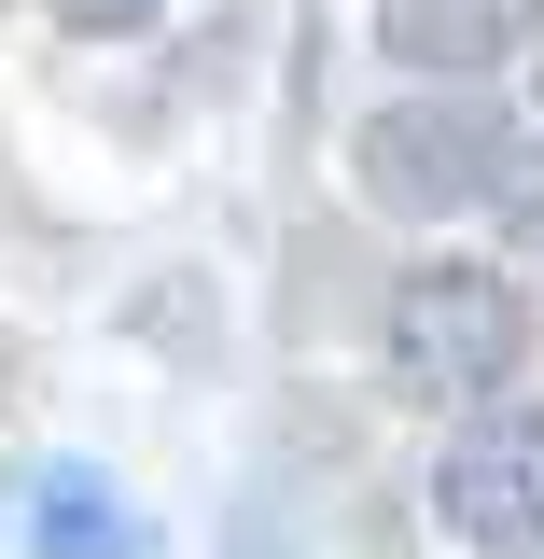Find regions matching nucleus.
Listing matches in <instances>:
<instances>
[{"mask_svg": "<svg viewBox=\"0 0 544 559\" xmlns=\"http://www.w3.org/2000/svg\"><path fill=\"white\" fill-rule=\"evenodd\" d=\"M391 364L419 392H503L531 364V294L503 266H475V252H419L391 280Z\"/></svg>", "mask_w": 544, "mask_h": 559, "instance_id": "f257e3e1", "label": "nucleus"}, {"mask_svg": "<svg viewBox=\"0 0 544 559\" xmlns=\"http://www.w3.org/2000/svg\"><path fill=\"white\" fill-rule=\"evenodd\" d=\"M349 168H363V197L377 210H475L503 197V168H517V140H503V112L488 98H391L377 127L349 140Z\"/></svg>", "mask_w": 544, "mask_h": 559, "instance_id": "f03ea898", "label": "nucleus"}, {"mask_svg": "<svg viewBox=\"0 0 544 559\" xmlns=\"http://www.w3.org/2000/svg\"><path fill=\"white\" fill-rule=\"evenodd\" d=\"M433 518L475 559H531L544 546V406H488L447 462H433Z\"/></svg>", "mask_w": 544, "mask_h": 559, "instance_id": "7ed1b4c3", "label": "nucleus"}, {"mask_svg": "<svg viewBox=\"0 0 544 559\" xmlns=\"http://www.w3.org/2000/svg\"><path fill=\"white\" fill-rule=\"evenodd\" d=\"M377 43L406 70H488L517 43V0H377Z\"/></svg>", "mask_w": 544, "mask_h": 559, "instance_id": "20e7f679", "label": "nucleus"}, {"mask_svg": "<svg viewBox=\"0 0 544 559\" xmlns=\"http://www.w3.org/2000/svg\"><path fill=\"white\" fill-rule=\"evenodd\" d=\"M28 546H43V559H140V518L112 503V476H43Z\"/></svg>", "mask_w": 544, "mask_h": 559, "instance_id": "39448f33", "label": "nucleus"}, {"mask_svg": "<svg viewBox=\"0 0 544 559\" xmlns=\"http://www.w3.org/2000/svg\"><path fill=\"white\" fill-rule=\"evenodd\" d=\"M70 28H98V43H126V28H154V0H57Z\"/></svg>", "mask_w": 544, "mask_h": 559, "instance_id": "423d86ee", "label": "nucleus"}, {"mask_svg": "<svg viewBox=\"0 0 544 559\" xmlns=\"http://www.w3.org/2000/svg\"><path fill=\"white\" fill-rule=\"evenodd\" d=\"M503 224H517V238L544 252V154H531V182H503Z\"/></svg>", "mask_w": 544, "mask_h": 559, "instance_id": "0eeeda50", "label": "nucleus"}]
</instances>
